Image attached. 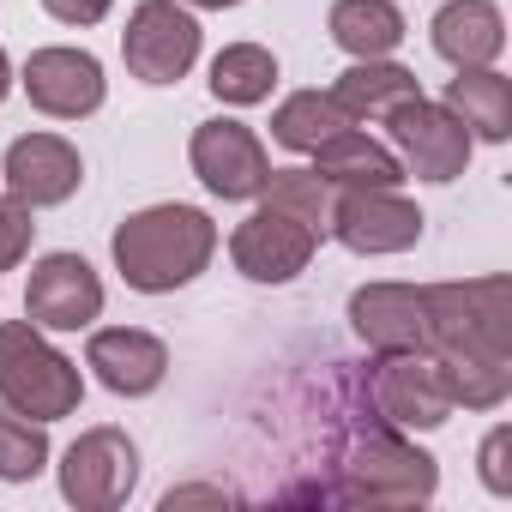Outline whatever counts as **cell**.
Instances as JSON below:
<instances>
[{
    "mask_svg": "<svg viewBox=\"0 0 512 512\" xmlns=\"http://www.w3.org/2000/svg\"><path fill=\"white\" fill-rule=\"evenodd\" d=\"M115 272L127 290L139 296H169L181 284H193L205 266H211V253H217V223L199 211V205H145L133 217H121L115 241Z\"/></svg>",
    "mask_w": 512,
    "mask_h": 512,
    "instance_id": "cell-1",
    "label": "cell"
},
{
    "mask_svg": "<svg viewBox=\"0 0 512 512\" xmlns=\"http://www.w3.org/2000/svg\"><path fill=\"white\" fill-rule=\"evenodd\" d=\"M85 398V374L73 356H61L43 326L31 320H0V404L31 416V422H61Z\"/></svg>",
    "mask_w": 512,
    "mask_h": 512,
    "instance_id": "cell-2",
    "label": "cell"
},
{
    "mask_svg": "<svg viewBox=\"0 0 512 512\" xmlns=\"http://www.w3.org/2000/svg\"><path fill=\"white\" fill-rule=\"evenodd\" d=\"M440 470L422 446L404 440V428H368L338 458L332 500H368V506H422L434 500Z\"/></svg>",
    "mask_w": 512,
    "mask_h": 512,
    "instance_id": "cell-3",
    "label": "cell"
},
{
    "mask_svg": "<svg viewBox=\"0 0 512 512\" xmlns=\"http://www.w3.org/2000/svg\"><path fill=\"white\" fill-rule=\"evenodd\" d=\"M428 350L434 356H512V284L464 278V284H428Z\"/></svg>",
    "mask_w": 512,
    "mask_h": 512,
    "instance_id": "cell-4",
    "label": "cell"
},
{
    "mask_svg": "<svg viewBox=\"0 0 512 512\" xmlns=\"http://www.w3.org/2000/svg\"><path fill=\"white\" fill-rule=\"evenodd\" d=\"M362 392H368V410L404 434L410 428H422V434L446 428L458 410L434 350H374V362L362 368Z\"/></svg>",
    "mask_w": 512,
    "mask_h": 512,
    "instance_id": "cell-5",
    "label": "cell"
},
{
    "mask_svg": "<svg viewBox=\"0 0 512 512\" xmlns=\"http://www.w3.org/2000/svg\"><path fill=\"white\" fill-rule=\"evenodd\" d=\"M121 61L139 85H181L199 61V19L187 0H139L121 31Z\"/></svg>",
    "mask_w": 512,
    "mask_h": 512,
    "instance_id": "cell-6",
    "label": "cell"
},
{
    "mask_svg": "<svg viewBox=\"0 0 512 512\" xmlns=\"http://www.w3.org/2000/svg\"><path fill=\"white\" fill-rule=\"evenodd\" d=\"M386 145L398 151L404 175L434 181V187L458 181V175L470 169V151H476L470 127H464L446 103H428V97H410V103H398V109L386 115Z\"/></svg>",
    "mask_w": 512,
    "mask_h": 512,
    "instance_id": "cell-7",
    "label": "cell"
},
{
    "mask_svg": "<svg viewBox=\"0 0 512 512\" xmlns=\"http://www.w3.org/2000/svg\"><path fill=\"white\" fill-rule=\"evenodd\" d=\"M320 241L326 235L314 223H302V217H290V211H278V205L260 199V211L235 223L229 260H235V272L247 284H296L308 272V260L320 253Z\"/></svg>",
    "mask_w": 512,
    "mask_h": 512,
    "instance_id": "cell-8",
    "label": "cell"
},
{
    "mask_svg": "<svg viewBox=\"0 0 512 512\" xmlns=\"http://www.w3.org/2000/svg\"><path fill=\"white\" fill-rule=\"evenodd\" d=\"M139 482V446L127 428H85L61 452V500L79 512H115Z\"/></svg>",
    "mask_w": 512,
    "mask_h": 512,
    "instance_id": "cell-9",
    "label": "cell"
},
{
    "mask_svg": "<svg viewBox=\"0 0 512 512\" xmlns=\"http://www.w3.org/2000/svg\"><path fill=\"white\" fill-rule=\"evenodd\" d=\"M187 163H193L199 187L217 193V199H260L266 181H272V157H266L260 133H253L247 121H229V115L193 127Z\"/></svg>",
    "mask_w": 512,
    "mask_h": 512,
    "instance_id": "cell-10",
    "label": "cell"
},
{
    "mask_svg": "<svg viewBox=\"0 0 512 512\" xmlns=\"http://www.w3.org/2000/svg\"><path fill=\"white\" fill-rule=\"evenodd\" d=\"M422 211L416 199H404L398 187H350V193H332V223L326 235H338L350 253L362 260H380V253H404L422 241Z\"/></svg>",
    "mask_w": 512,
    "mask_h": 512,
    "instance_id": "cell-11",
    "label": "cell"
},
{
    "mask_svg": "<svg viewBox=\"0 0 512 512\" xmlns=\"http://www.w3.org/2000/svg\"><path fill=\"white\" fill-rule=\"evenodd\" d=\"M103 314V278L85 253H43L25 278V320L43 332H85Z\"/></svg>",
    "mask_w": 512,
    "mask_h": 512,
    "instance_id": "cell-12",
    "label": "cell"
},
{
    "mask_svg": "<svg viewBox=\"0 0 512 512\" xmlns=\"http://www.w3.org/2000/svg\"><path fill=\"white\" fill-rule=\"evenodd\" d=\"M19 85H25L31 109H43L49 121H85V115H97L103 97H109L103 61H97L91 49H67V43L37 49V55L25 61V73H19Z\"/></svg>",
    "mask_w": 512,
    "mask_h": 512,
    "instance_id": "cell-13",
    "label": "cell"
},
{
    "mask_svg": "<svg viewBox=\"0 0 512 512\" xmlns=\"http://www.w3.org/2000/svg\"><path fill=\"white\" fill-rule=\"evenodd\" d=\"M0 175H7V193L31 211L43 205H67L85 181V157L73 139L61 133H19L7 145V163H0Z\"/></svg>",
    "mask_w": 512,
    "mask_h": 512,
    "instance_id": "cell-14",
    "label": "cell"
},
{
    "mask_svg": "<svg viewBox=\"0 0 512 512\" xmlns=\"http://www.w3.org/2000/svg\"><path fill=\"white\" fill-rule=\"evenodd\" d=\"M85 368L115 392V398H151L169 374V344L139 326H103L85 344Z\"/></svg>",
    "mask_w": 512,
    "mask_h": 512,
    "instance_id": "cell-15",
    "label": "cell"
},
{
    "mask_svg": "<svg viewBox=\"0 0 512 512\" xmlns=\"http://www.w3.org/2000/svg\"><path fill=\"white\" fill-rule=\"evenodd\" d=\"M350 332L368 350H428V302L416 284H362L350 296Z\"/></svg>",
    "mask_w": 512,
    "mask_h": 512,
    "instance_id": "cell-16",
    "label": "cell"
},
{
    "mask_svg": "<svg viewBox=\"0 0 512 512\" xmlns=\"http://www.w3.org/2000/svg\"><path fill=\"white\" fill-rule=\"evenodd\" d=\"M314 157V175L332 187V193H350V187H404V163L386 139L362 133V127H338L326 145L308 151Z\"/></svg>",
    "mask_w": 512,
    "mask_h": 512,
    "instance_id": "cell-17",
    "label": "cell"
},
{
    "mask_svg": "<svg viewBox=\"0 0 512 512\" xmlns=\"http://www.w3.org/2000/svg\"><path fill=\"white\" fill-rule=\"evenodd\" d=\"M428 31H434V55L452 67H494L506 49V13L494 0H446Z\"/></svg>",
    "mask_w": 512,
    "mask_h": 512,
    "instance_id": "cell-18",
    "label": "cell"
},
{
    "mask_svg": "<svg viewBox=\"0 0 512 512\" xmlns=\"http://www.w3.org/2000/svg\"><path fill=\"white\" fill-rule=\"evenodd\" d=\"M410 97H422V79L410 73V67H398L392 55H380V61H356L350 73H338V85H332V103L362 127V121H386L398 103H410Z\"/></svg>",
    "mask_w": 512,
    "mask_h": 512,
    "instance_id": "cell-19",
    "label": "cell"
},
{
    "mask_svg": "<svg viewBox=\"0 0 512 512\" xmlns=\"http://www.w3.org/2000/svg\"><path fill=\"white\" fill-rule=\"evenodd\" d=\"M446 109L482 145H506L512 139V79L494 73V67H458V79H446Z\"/></svg>",
    "mask_w": 512,
    "mask_h": 512,
    "instance_id": "cell-20",
    "label": "cell"
},
{
    "mask_svg": "<svg viewBox=\"0 0 512 512\" xmlns=\"http://www.w3.org/2000/svg\"><path fill=\"white\" fill-rule=\"evenodd\" d=\"M326 31H332V43L350 61H380V55H392L410 37V25H404V13L392 7V0H332Z\"/></svg>",
    "mask_w": 512,
    "mask_h": 512,
    "instance_id": "cell-21",
    "label": "cell"
},
{
    "mask_svg": "<svg viewBox=\"0 0 512 512\" xmlns=\"http://www.w3.org/2000/svg\"><path fill=\"white\" fill-rule=\"evenodd\" d=\"M211 97L229 103V109H253V103H266L272 85H278V55L260 49V43H229L217 61H211Z\"/></svg>",
    "mask_w": 512,
    "mask_h": 512,
    "instance_id": "cell-22",
    "label": "cell"
},
{
    "mask_svg": "<svg viewBox=\"0 0 512 512\" xmlns=\"http://www.w3.org/2000/svg\"><path fill=\"white\" fill-rule=\"evenodd\" d=\"M338 127H356L338 103H332V91H296V97H284L278 109H272V139L284 145V151H314V145H326Z\"/></svg>",
    "mask_w": 512,
    "mask_h": 512,
    "instance_id": "cell-23",
    "label": "cell"
},
{
    "mask_svg": "<svg viewBox=\"0 0 512 512\" xmlns=\"http://www.w3.org/2000/svg\"><path fill=\"white\" fill-rule=\"evenodd\" d=\"M440 374H446V392L452 404L464 410H500L506 392H512V356H440Z\"/></svg>",
    "mask_w": 512,
    "mask_h": 512,
    "instance_id": "cell-24",
    "label": "cell"
},
{
    "mask_svg": "<svg viewBox=\"0 0 512 512\" xmlns=\"http://www.w3.org/2000/svg\"><path fill=\"white\" fill-rule=\"evenodd\" d=\"M49 464V422H31L0 404V482H31Z\"/></svg>",
    "mask_w": 512,
    "mask_h": 512,
    "instance_id": "cell-25",
    "label": "cell"
},
{
    "mask_svg": "<svg viewBox=\"0 0 512 512\" xmlns=\"http://www.w3.org/2000/svg\"><path fill=\"white\" fill-rule=\"evenodd\" d=\"M260 199L278 205V211H290V217H302V223H314L320 235H326V223H332V187H326L314 169H272V181H266Z\"/></svg>",
    "mask_w": 512,
    "mask_h": 512,
    "instance_id": "cell-26",
    "label": "cell"
},
{
    "mask_svg": "<svg viewBox=\"0 0 512 512\" xmlns=\"http://www.w3.org/2000/svg\"><path fill=\"white\" fill-rule=\"evenodd\" d=\"M31 235H37L31 205H19L13 193H0V272H13V266L31 260Z\"/></svg>",
    "mask_w": 512,
    "mask_h": 512,
    "instance_id": "cell-27",
    "label": "cell"
},
{
    "mask_svg": "<svg viewBox=\"0 0 512 512\" xmlns=\"http://www.w3.org/2000/svg\"><path fill=\"white\" fill-rule=\"evenodd\" d=\"M512 428L500 422V428H488V440H482V452H476V470H482V488L488 494H512Z\"/></svg>",
    "mask_w": 512,
    "mask_h": 512,
    "instance_id": "cell-28",
    "label": "cell"
},
{
    "mask_svg": "<svg viewBox=\"0 0 512 512\" xmlns=\"http://www.w3.org/2000/svg\"><path fill=\"white\" fill-rule=\"evenodd\" d=\"M43 7H49V19H61V25H103L109 19V7H115V0H43Z\"/></svg>",
    "mask_w": 512,
    "mask_h": 512,
    "instance_id": "cell-29",
    "label": "cell"
},
{
    "mask_svg": "<svg viewBox=\"0 0 512 512\" xmlns=\"http://www.w3.org/2000/svg\"><path fill=\"white\" fill-rule=\"evenodd\" d=\"M193 500H229V488H217V482H187V488H169V494H163V512L193 506Z\"/></svg>",
    "mask_w": 512,
    "mask_h": 512,
    "instance_id": "cell-30",
    "label": "cell"
},
{
    "mask_svg": "<svg viewBox=\"0 0 512 512\" xmlns=\"http://www.w3.org/2000/svg\"><path fill=\"white\" fill-rule=\"evenodd\" d=\"M7 91H13V61H7V49H0V103H7Z\"/></svg>",
    "mask_w": 512,
    "mask_h": 512,
    "instance_id": "cell-31",
    "label": "cell"
},
{
    "mask_svg": "<svg viewBox=\"0 0 512 512\" xmlns=\"http://www.w3.org/2000/svg\"><path fill=\"white\" fill-rule=\"evenodd\" d=\"M193 13H223V7H241V0H187Z\"/></svg>",
    "mask_w": 512,
    "mask_h": 512,
    "instance_id": "cell-32",
    "label": "cell"
}]
</instances>
